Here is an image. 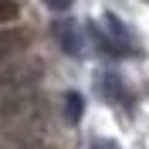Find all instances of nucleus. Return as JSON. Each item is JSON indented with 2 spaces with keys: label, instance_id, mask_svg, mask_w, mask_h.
Returning a JSON list of instances; mask_svg holds the SVG:
<instances>
[{
  "label": "nucleus",
  "instance_id": "obj_9",
  "mask_svg": "<svg viewBox=\"0 0 149 149\" xmlns=\"http://www.w3.org/2000/svg\"><path fill=\"white\" fill-rule=\"evenodd\" d=\"M41 3H44V7H51V10H58V14L71 7V0H41Z\"/></svg>",
  "mask_w": 149,
  "mask_h": 149
},
{
  "label": "nucleus",
  "instance_id": "obj_1",
  "mask_svg": "<svg viewBox=\"0 0 149 149\" xmlns=\"http://www.w3.org/2000/svg\"><path fill=\"white\" fill-rule=\"evenodd\" d=\"M0 132L17 146H44L51 139V115L41 95L31 88L3 92L0 98Z\"/></svg>",
  "mask_w": 149,
  "mask_h": 149
},
{
  "label": "nucleus",
  "instance_id": "obj_6",
  "mask_svg": "<svg viewBox=\"0 0 149 149\" xmlns=\"http://www.w3.org/2000/svg\"><path fill=\"white\" fill-rule=\"evenodd\" d=\"M27 41H31L27 31H20V27H3V24H0V54H3V51H24Z\"/></svg>",
  "mask_w": 149,
  "mask_h": 149
},
{
  "label": "nucleus",
  "instance_id": "obj_2",
  "mask_svg": "<svg viewBox=\"0 0 149 149\" xmlns=\"http://www.w3.org/2000/svg\"><path fill=\"white\" fill-rule=\"evenodd\" d=\"M41 78V61L27 51H3L0 54V92H20Z\"/></svg>",
  "mask_w": 149,
  "mask_h": 149
},
{
  "label": "nucleus",
  "instance_id": "obj_3",
  "mask_svg": "<svg viewBox=\"0 0 149 149\" xmlns=\"http://www.w3.org/2000/svg\"><path fill=\"white\" fill-rule=\"evenodd\" d=\"M102 24H105V37H102V31H95V41L102 44V51H109V54H139L132 31L125 27L115 14H105Z\"/></svg>",
  "mask_w": 149,
  "mask_h": 149
},
{
  "label": "nucleus",
  "instance_id": "obj_8",
  "mask_svg": "<svg viewBox=\"0 0 149 149\" xmlns=\"http://www.w3.org/2000/svg\"><path fill=\"white\" fill-rule=\"evenodd\" d=\"M14 17H17V3L14 0H0V24H7Z\"/></svg>",
  "mask_w": 149,
  "mask_h": 149
},
{
  "label": "nucleus",
  "instance_id": "obj_4",
  "mask_svg": "<svg viewBox=\"0 0 149 149\" xmlns=\"http://www.w3.org/2000/svg\"><path fill=\"white\" fill-rule=\"evenodd\" d=\"M51 34H54V41L61 44V51L68 58H81V31H78V20H71V17L54 20Z\"/></svg>",
  "mask_w": 149,
  "mask_h": 149
},
{
  "label": "nucleus",
  "instance_id": "obj_10",
  "mask_svg": "<svg viewBox=\"0 0 149 149\" xmlns=\"http://www.w3.org/2000/svg\"><path fill=\"white\" fill-rule=\"evenodd\" d=\"M95 149H119L115 142H102V146H95Z\"/></svg>",
  "mask_w": 149,
  "mask_h": 149
},
{
  "label": "nucleus",
  "instance_id": "obj_5",
  "mask_svg": "<svg viewBox=\"0 0 149 149\" xmlns=\"http://www.w3.org/2000/svg\"><path fill=\"white\" fill-rule=\"evenodd\" d=\"M95 88H98V95H105L109 102H125V85H122V78L115 71H102L98 81H95Z\"/></svg>",
  "mask_w": 149,
  "mask_h": 149
},
{
  "label": "nucleus",
  "instance_id": "obj_7",
  "mask_svg": "<svg viewBox=\"0 0 149 149\" xmlns=\"http://www.w3.org/2000/svg\"><path fill=\"white\" fill-rule=\"evenodd\" d=\"M81 115H85V98L78 92H68L65 95V119L68 122H78Z\"/></svg>",
  "mask_w": 149,
  "mask_h": 149
}]
</instances>
